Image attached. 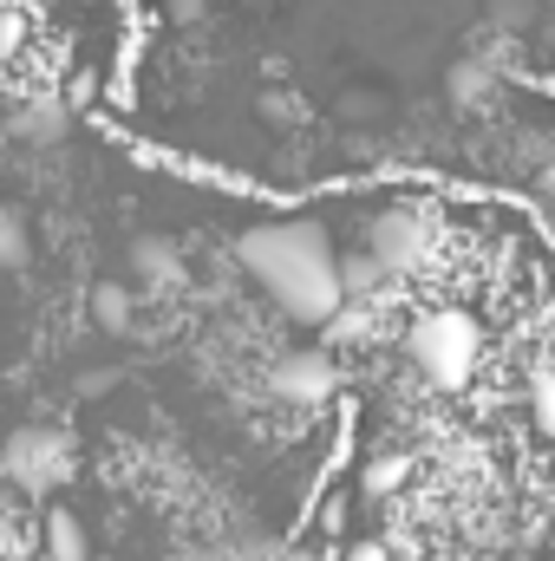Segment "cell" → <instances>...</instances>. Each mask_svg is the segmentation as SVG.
Instances as JSON below:
<instances>
[{
  "mask_svg": "<svg viewBox=\"0 0 555 561\" xmlns=\"http://www.w3.org/2000/svg\"><path fill=\"white\" fill-rule=\"evenodd\" d=\"M46 556L53 561H86V523L72 510H53L46 516Z\"/></svg>",
  "mask_w": 555,
  "mask_h": 561,
  "instance_id": "obj_3",
  "label": "cell"
},
{
  "mask_svg": "<svg viewBox=\"0 0 555 561\" xmlns=\"http://www.w3.org/2000/svg\"><path fill=\"white\" fill-rule=\"evenodd\" d=\"M347 561H386V549H380V542H360V549H353Z\"/></svg>",
  "mask_w": 555,
  "mask_h": 561,
  "instance_id": "obj_5",
  "label": "cell"
},
{
  "mask_svg": "<svg viewBox=\"0 0 555 561\" xmlns=\"http://www.w3.org/2000/svg\"><path fill=\"white\" fill-rule=\"evenodd\" d=\"M0 490H7V477H0Z\"/></svg>",
  "mask_w": 555,
  "mask_h": 561,
  "instance_id": "obj_6",
  "label": "cell"
},
{
  "mask_svg": "<svg viewBox=\"0 0 555 561\" xmlns=\"http://www.w3.org/2000/svg\"><path fill=\"white\" fill-rule=\"evenodd\" d=\"M105 125L275 203L431 183L555 222V0H132Z\"/></svg>",
  "mask_w": 555,
  "mask_h": 561,
  "instance_id": "obj_1",
  "label": "cell"
},
{
  "mask_svg": "<svg viewBox=\"0 0 555 561\" xmlns=\"http://www.w3.org/2000/svg\"><path fill=\"white\" fill-rule=\"evenodd\" d=\"M20 556H26V529H20L13 510H0V561H20Z\"/></svg>",
  "mask_w": 555,
  "mask_h": 561,
  "instance_id": "obj_4",
  "label": "cell"
},
{
  "mask_svg": "<svg viewBox=\"0 0 555 561\" xmlns=\"http://www.w3.org/2000/svg\"><path fill=\"white\" fill-rule=\"evenodd\" d=\"M0 477L13 490H26V496H53L72 477V437L59 424H20L0 444Z\"/></svg>",
  "mask_w": 555,
  "mask_h": 561,
  "instance_id": "obj_2",
  "label": "cell"
}]
</instances>
